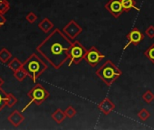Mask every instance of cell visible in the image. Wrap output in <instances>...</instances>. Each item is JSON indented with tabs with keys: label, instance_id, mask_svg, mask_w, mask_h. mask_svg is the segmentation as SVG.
Returning <instances> with one entry per match:
<instances>
[{
	"label": "cell",
	"instance_id": "cell-1",
	"mask_svg": "<svg viewBox=\"0 0 154 130\" xmlns=\"http://www.w3.org/2000/svg\"><path fill=\"white\" fill-rule=\"evenodd\" d=\"M72 42L62 30L58 28L52 33L36 47V51L52 65L55 70H59L69 61V50Z\"/></svg>",
	"mask_w": 154,
	"mask_h": 130
},
{
	"label": "cell",
	"instance_id": "cell-2",
	"mask_svg": "<svg viewBox=\"0 0 154 130\" xmlns=\"http://www.w3.org/2000/svg\"><path fill=\"white\" fill-rule=\"evenodd\" d=\"M47 68V63H45L36 53L31 54L22 65V69L27 72L28 76L31 77L34 82L36 81L38 77L41 76Z\"/></svg>",
	"mask_w": 154,
	"mask_h": 130
},
{
	"label": "cell",
	"instance_id": "cell-3",
	"mask_svg": "<svg viewBox=\"0 0 154 130\" xmlns=\"http://www.w3.org/2000/svg\"><path fill=\"white\" fill-rule=\"evenodd\" d=\"M95 74L103 81V83H105V85L110 87L118 78L121 77L122 71L111 60H107L95 72Z\"/></svg>",
	"mask_w": 154,
	"mask_h": 130
},
{
	"label": "cell",
	"instance_id": "cell-4",
	"mask_svg": "<svg viewBox=\"0 0 154 130\" xmlns=\"http://www.w3.org/2000/svg\"><path fill=\"white\" fill-rule=\"evenodd\" d=\"M29 99H30V101L29 103L22 109L21 112H24L32 103H35L36 104L37 106H40L43 102H45L50 96L49 92L45 90V87H43L41 84L37 83L35 84L30 90L29 92L27 93Z\"/></svg>",
	"mask_w": 154,
	"mask_h": 130
},
{
	"label": "cell",
	"instance_id": "cell-5",
	"mask_svg": "<svg viewBox=\"0 0 154 130\" xmlns=\"http://www.w3.org/2000/svg\"><path fill=\"white\" fill-rule=\"evenodd\" d=\"M86 52H87V50L79 41L72 42V43L70 47V50H69L70 59H69L68 66L70 67L72 63L79 64L83 60H85Z\"/></svg>",
	"mask_w": 154,
	"mask_h": 130
},
{
	"label": "cell",
	"instance_id": "cell-6",
	"mask_svg": "<svg viewBox=\"0 0 154 130\" xmlns=\"http://www.w3.org/2000/svg\"><path fill=\"white\" fill-rule=\"evenodd\" d=\"M104 57V54H103L95 46H92L89 50H87L86 54L85 56V60L91 67L94 68Z\"/></svg>",
	"mask_w": 154,
	"mask_h": 130
},
{
	"label": "cell",
	"instance_id": "cell-7",
	"mask_svg": "<svg viewBox=\"0 0 154 130\" xmlns=\"http://www.w3.org/2000/svg\"><path fill=\"white\" fill-rule=\"evenodd\" d=\"M63 33L71 40H74L83 33V28L78 25L76 21L71 20L62 29Z\"/></svg>",
	"mask_w": 154,
	"mask_h": 130
},
{
	"label": "cell",
	"instance_id": "cell-8",
	"mask_svg": "<svg viewBox=\"0 0 154 130\" xmlns=\"http://www.w3.org/2000/svg\"><path fill=\"white\" fill-rule=\"evenodd\" d=\"M126 39H127V44L122 48L123 51L126 50L131 44L132 45H135V46L138 45V44H140L143 41V39H144V34L140 31L139 28L134 27V28H132L129 32V34L126 36Z\"/></svg>",
	"mask_w": 154,
	"mask_h": 130
},
{
	"label": "cell",
	"instance_id": "cell-9",
	"mask_svg": "<svg viewBox=\"0 0 154 130\" xmlns=\"http://www.w3.org/2000/svg\"><path fill=\"white\" fill-rule=\"evenodd\" d=\"M104 8L114 17L119 18L121 15L124 12L122 5V0H109L105 4Z\"/></svg>",
	"mask_w": 154,
	"mask_h": 130
},
{
	"label": "cell",
	"instance_id": "cell-10",
	"mask_svg": "<svg viewBox=\"0 0 154 130\" xmlns=\"http://www.w3.org/2000/svg\"><path fill=\"white\" fill-rule=\"evenodd\" d=\"M115 104L108 98L103 99L99 104H98V109L104 115L108 116L110 115L114 109H115Z\"/></svg>",
	"mask_w": 154,
	"mask_h": 130
},
{
	"label": "cell",
	"instance_id": "cell-11",
	"mask_svg": "<svg viewBox=\"0 0 154 130\" xmlns=\"http://www.w3.org/2000/svg\"><path fill=\"white\" fill-rule=\"evenodd\" d=\"M8 121L14 126H18L24 120L25 117L23 116L22 112H19L18 110H15L9 117H8Z\"/></svg>",
	"mask_w": 154,
	"mask_h": 130
},
{
	"label": "cell",
	"instance_id": "cell-12",
	"mask_svg": "<svg viewBox=\"0 0 154 130\" xmlns=\"http://www.w3.org/2000/svg\"><path fill=\"white\" fill-rule=\"evenodd\" d=\"M54 23H53L49 18H47V17L44 18V19L38 24L39 29H40L42 32L45 33V34H47V33H49L50 31H52L53 28H54Z\"/></svg>",
	"mask_w": 154,
	"mask_h": 130
},
{
	"label": "cell",
	"instance_id": "cell-13",
	"mask_svg": "<svg viewBox=\"0 0 154 130\" xmlns=\"http://www.w3.org/2000/svg\"><path fill=\"white\" fill-rule=\"evenodd\" d=\"M122 5L124 12H129L131 10L140 12V8H138L135 0H122Z\"/></svg>",
	"mask_w": 154,
	"mask_h": 130
},
{
	"label": "cell",
	"instance_id": "cell-14",
	"mask_svg": "<svg viewBox=\"0 0 154 130\" xmlns=\"http://www.w3.org/2000/svg\"><path fill=\"white\" fill-rule=\"evenodd\" d=\"M52 118L57 123V124H61L63 123V121L65 119L66 117V115L64 113L63 110H62L61 108H57L52 115H51Z\"/></svg>",
	"mask_w": 154,
	"mask_h": 130
},
{
	"label": "cell",
	"instance_id": "cell-15",
	"mask_svg": "<svg viewBox=\"0 0 154 130\" xmlns=\"http://www.w3.org/2000/svg\"><path fill=\"white\" fill-rule=\"evenodd\" d=\"M11 58H12V54L7 48H3L1 51H0V61L2 62H4V63L8 62V60Z\"/></svg>",
	"mask_w": 154,
	"mask_h": 130
},
{
	"label": "cell",
	"instance_id": "cell-16",
	"mask_svg": "<svg viewBox=\"0 0 154 130\" xmlns=\"http://www.w3.org/2000/svg\"><path fill=\"white\" fill-rule=\"evenodd\" d=\"M22 65H23V63L17 58H14L12 60V61L8 64V66L15 72H17V71H18V70H20L22 68Z\"/></svg>",
	"mask_w": 154,
	"mask_h": 130
},
{
	"label": "cell",
	"instance_id": "cell-17",
	"mask_svg": "<svg viewBox=\"0 0 154 130\" xmlns=\"http://www.w3.org/2000/svg\"><path fill=\"white\" fill-rule=\"evenodd\" d=\"M8 97V93H6L1 88H0V111H1L4 108V107L7 105Z\"/></svg>",
	"mask_w": 154,
	"mask_h": 130
},
{
	"label": "cell",
	"instance_id": "cell-18",
	"mask_svg": "<svg viewBox=\"0 0 154 130\" xmlns=\"http://www.w3.org/2000/svg\"><path fill=\"white\" fill-rule=\"evenodd\" d=\"M144 56L147 57L151 63L154 64V43H152L145 52H144Z\"/></svg>",
	"mask_w": 154,
	"mask_h": 130
},
{
	"label": "cell",
	"instance_id": "cell-19",
	"mask_svg": "<svg viewBox=\"0 0 154 130\" xmlns=\"http://www.w3.org/2000/svg\"><path fill=\"white\" fill-rule=\"evenodd\" d=\"M14 76H15V78H16L17 81H23L28 76V74H27V72H26L24 69L21 68L20 70H18V71H17V72H14Z\"/></svg>",
	"mask_w": 154,
	"mask_h": 130
},
{
	"label": "cell",
	"instance_id": "cell-20",
	"mask_svg": "<svg viewBox=\"0 0 154 130\" xmlns=\"http://www.w3.org/2000/svg\"><path fill=\"white\" fill-rule=\"evenodd\" d=\"M141 98L144 102H146L147 104H150L154 100V93L151 92L150 90H147L146 92L143 93Z\"/></svg>",
	"mask_w": 154,
	"mask_h": 130
},
{
	"label": "cell",
	"instance_id": "cell-21",
	"mask_svg": "<svg viewBox=\"0 0 154 130\" xmlns=\"http://www.w3.org/2000/svg\"><path fill=\"white\" fill-rule=\"evenodd\" d=\"M138 117L141 121H146L147 119L149 118L150 117V113L146 109V108H141L139 112H138Z\"/></svg>",
	"mask_w": 154,
	"mask_h": 130
},
{
	"label": "cell",
	"instance_id": "cell-22",
	"mask_svg": "<svg viewBox=\"0 0 154 130\" xmlns=\"http://www.w3.org/2000/svg\"><path fill=\"white\" fill-rule=\"evenodd\" d=\"M64 113H65V115H66V117H68V118H72V117H74L76 116L77 111H76V109H75L72 106H68V107L66 108V109L64 110Z\"/></svg>",
	"mask_w": 154,
	"mask_h": 130
},
{
	"label": "cell",
	"instance_id": "cell-23",
	"mask_svg": "<svg viewBox=\"0 0 154 130\" xmlns=\"http://www.w3.org/2000/svg\"><path fill=\"white\" fill-rule=\"evenodd\" d=\"M10 5L7 0H0V13L5 14L8 11Z\"/></svg>",
	"mask_w": 154,
	"mask_h": 130
},
{
	"label": "cell",
	"instance_id": "cell-24",
	"mask_svg": "<svg viewBox=\"0 0 154 130\" xmlns=\"http://www.w3.org/2000/svg\"><path fill=\"white\" fill-rule=\"evenodd\" d=\"M17 102V98L12 94V93H8V103L7 106H8L9 108H12L14 105H16Z\"/></svg>",
	"mask_w": 154,
	"mask_h": 130
},
{
	"label": "cell",
	"instance_id": "cell-25",
	"mask_svg": "<svg viewBox=\"0 0 154 130\" xmlns=\"http://www.w3.org/2000/svg\"><path fill=\"white\" fill-rule=\"evenodd\" d=\"M26 19L29 24H34L37 20V16L34 12H29L26 16Z\"/></svg>",
	"mask_w": 154,
	"mask_h": 130
},
{
	"label": "cell",
	"instance_id": "cell-26",
	"mask_svg": "<svg viewBox=\"0 0 154 130\" xmlns=\"http://www.w3.org/2000/svg\"><path fill=\"white\" fill-rule=\"evenodd\" d=\"M145 34H146L149 38H150V39L154 38V26H153V25H149V26L145 30Z\"/></svg>",
	"mask_w": 154,
	"mask_h": 130
},
{
	"label": "cell",
	"instance_id": "cell-27",
	"mask_svg": "<svg viewBox=\"0 0 154 130\" xmlns=\"http://www.w3.org/2000/svg\"><path fill=\"white\" fill-rule=\"evenodd\" d=\"M6 21H7V19H6V17L4 16V14L0 13V26L3 25L6 23Z\"/></svg>",
	"mask_w": 154,
	"mask_h": 130
},
{
	"label": "cell",
	"instance_id": "cell-28",
	"mask_svg": "<svg viewBox=\"0 0 154 130\" xmlns=\"http://www.w3.org/2000/svg\"><path fill=\"white\" fill-rule=\"evenodd\" d=\"M3 84H4V81H3V80H2L1 78H0V87H1V86H2Z\"/></svg>",
	"mask_w": 154,
	"mask_h": 130
}]
</instances>
